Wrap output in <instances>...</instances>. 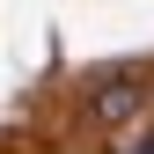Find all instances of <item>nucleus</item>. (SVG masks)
<instances>
[{"label":"nucleus","mask_w":154,"mask_h":154,"mask_svg":"<svg viewBox=\"0 0 154 154\" xmlns=\"http://www.w3.org/2000/svg\"><path fill=\"white\" fill-rule=\"evenodd\" d=\"M140 110H147V81H132V73H110V81H95V95H88L95 125H132Z\"/></svg>","instance_id":"nucleus-1"},{"label":"nucleus","mask_w":154,"mask_h":154,"mask_svg":"<svg viewBox=\"0 0 154 154\" xmlns=\"http://www.w3.org/2000/svg\"><path fill=\"white\" fill-rule=\"evenodd\" d=\"M118 154H154V132H132V140H125Z\"/></svg>","instance_id":"nucleus-2"}]
</instances>
